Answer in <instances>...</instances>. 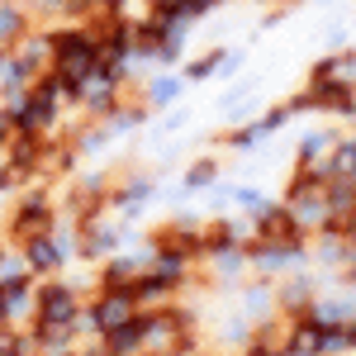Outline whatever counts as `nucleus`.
Masks as SVG:
<instances>
[{
  "label": "nucleus",
  "mask_w": 356,
  "mask_h": 356,
  "mask_svg": "<svg viewBox=\"0 0 356 356\" xmlns=\"http://www.w3.org/2000/svg\"><path fill=\"white\" fill-rule=\"evenodd\" d=\"M81 356H110V352H81Z\"/></svg>",
  "instance_id": "10"
},
{
  "label": "nucleus",
  "mask_w": 356,
  "mask_h": 356,
  "mask_svg": "<svg viewBox=\"0 0 356 356\" xmlns=\"http://www.w3.org/2000/svg\"><path fill=\"white\" fill-rule=\"evenodd\" d=\"M332 171H356V143H347V147L332 157Z\"/></svg>",
  "instance_id": "6"
},
{
  "label": "nucleus",
  "mask_w": 356,
  "mask_h": 356,
  "mask_svg": "<svg viewBox=\"0 0 356 356\" xmlns=\"http://www.w3.org/2000/svg\"><path fill=\"white\" fill-rule=\"evenodd\" d=\"M0 62H5V57H0Z\"/></svg>",
  "instance_id": "12"
},
{
  "label": "nucleus",
  "mask_w": 356,
  "mask_h": 356,
  "mask_svg": "<svg viewBox=\"0 0 356 356\" xmlns=\"http://www.w3.org/2000/svg\"><path fill=\"white\" fill-rule=\"evenodd\" d=\"M43 233H53V204H48V195H24L15 219H10V238L29 243V238H43Z\"/></svg>",
  "instance_id": "2"
},
{
  "label": "nucleus",
  "mask_w": 356,
  "mask_h": 356,
  "mask_svg": "<svg viewBox=\"0 0 356 356\" xmlns=\"http://www.w3.org/2000/svg\"><path fill=\"white\" fill-rule=\"evenodd\" d=\"M252 356H275V352H252Z\"/></svg>",
  "instance_id": "11"
},
{
  "label": "nucleus",
  "mask_w": 356,
  "mask_h": 356,
  "mask_svg": "<svg viewBox=\"0 0 356 356\" xmlns=\"http://www.w3.org/2000/svg\"><path fill=\"white\" fill-rule=\"evenodd\" d=\"M19 38H24V15H19V5H0V53L15 48Z\"/></svg>",
  "instance_id": "5"
},
{
  "label": "nucleus",
  "mask_w": 356,
  "mask_h": 356,
  "mask_svg": "<svg viewBox=\"0 0 356 356\" xmlns=\"http://www.w3.org/2000/svg\"><path fill=\"white\" fill-rule=\"evenodd\" d=\"M76 314H81V300H76L67 285H43V290H33V318H38V323H62V328H72Z\"/></svg>",
  "instance_id": "3"
},
{
  "label": "nucleus",
  "mask_w": 356,
  "mask_h": 356,
  "mask_svg": "<svg viewBox=\"0 0 356 356\" xmlns=\"http://www.w3.org/2000/svg\"><path fill=\"white\" fill-rule=\"evenodd\" d=\"M209 176H214V166H209V162H200V166L191 171V176H186V186H209Z\"/></svg>",
  "instance_id": "8"
},
{
  "label": "nucleus",
  "mask_w": 356,
  "mask_h": 356,
  "mask_svg": "<svg viewBox=\"0 0 356 356\" xmlns=\"http://www.w3.org/2000/svg\"><path fill=\"white\" fill-rule=\"evenodd\" d=\"M147 95H152V105H166V100L176 95V81H152V90H147Z\"/></svg>",
  "instance_id": "7"
},
{
  "label": "nucleus",
  "mask_w": 356,
  "mask_h": 356,
  "mask_svg": "<svg viewBox=\"0 0 356 356\" xmlns=\"http://www.w3.org/2000/svg\"><path fill=\"white\" fill-rule=\"evenodd\" d=\"M0 323H10V295H5V285H0Z\"/></svg>",
  "instance_id": "9"
},
{
  "label": "nucleus",
  "mask_w": 356,
  "mask_h": 356,
  "mask_svg": "<svg viewBox=\"0 0 356 356\" xmlns=\"http://www.w3.org/2000/svg\"><path fill=\"white\" fill-rule=\"evenodd\" d=\"M19 247H24V266L29 271H53L57 261H62L48 233H43V238H29V243H19Z\"/></svg>",
  "instance_id": "4"
},
{
  "label": "nucleus",
  "mask_w": 356,
  "mask_h": 356,
  "mask_svg": "<svg viewBox=\"0 0 356 356\" xmlns=\"http://www.w3.org/2000/svg\"><path fill=\"white\" fill-rule=\"evenodd\" d=\"M134 318H138L134 285H105V295H100V300H95V309H90L95 332H114V328H124V323H134Z\"/></svg>",
  "instance_id": "1"
}]
</instances>
